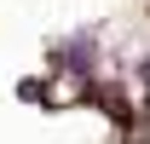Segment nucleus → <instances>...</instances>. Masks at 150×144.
<instances>
[{
	"label": "nucleus",
	"mask_w": 150,
	"mask_h": 144,
	"mask_svg": "<svg viewBox=\"0 0 150 144\" xmlns=\"http://www.w3.org/2000/svg\"><path fill=\"white\" fill-rule=\"evenodd\" d=\"M52 64H58V69H69V75H93V69H98V35H93V29L64 35V40L52 46Z\"/></svg>",
	"instance_id": "f257e3e1"
},
{
	"label": "nucleus",
	"mask_w": 150,
	"mask_h": 144,
	"mask_svg": "<svg viewBox=\"0 0 150 144\" xmlns=\"http://www.w3.org/2000/svg\"><path fill=\"white\" fill-rule=\"evenodd\" d=\"M144 81H150V58H144Z\"/></svg>",
	"instance_id": "f03ea898"
}]
</instances>
